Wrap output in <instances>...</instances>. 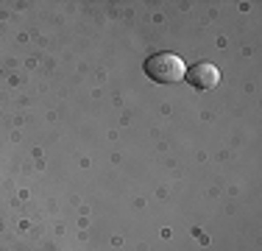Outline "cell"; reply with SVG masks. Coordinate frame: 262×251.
<instances>
[{"label":"cell","mask_w":262,"mask_h":251,"mask_svg":"<svg viewBox=\"0 0 262 251\" xmlns=\"http://www.w3.org/2000/svg\"><path fill=\"white\" fill-rule=\"evenodd\" d=\"M184 61L176 53H154L145 59V75L157 84H179L184 81Z\"/></svg>","instance_id":"1"},{"label":"cell","mask_w":262,"mask_h":251,"mask_svg":"<svg viewBox=\"0 0 262 251\" xmlns=\"http://www.w3.org/2000/svg\"><path fill=\"white\" fill-rule=\"evenodd\" d=\"M184 81L190 87H195V90H212V87H217V81H221V73H217V67L212 65V61H198V65L187 67Z\"/></svg>","instance_id":"2"}]
</instances>
